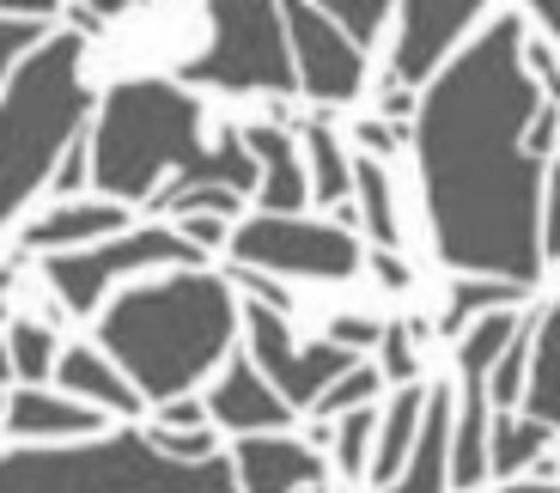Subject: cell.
Segmentation results:
<instances>
[{"instance_id": "34", "label": "cell", "mask_w": 560, "mask_h": 493, "mask_svg": "<svg viewBox=\"0 0 560 493\" xmlns=\"http://www.w3.org/2000/svg\"><path fill=\"white\" fill-rule=\"evenodd\" d=\"M542 256L560 262V146L548 159V184H542Z\"/></svg>"}, {"instance_id": "18", "label": "cell", "mask_w": 560, "mask_h": 493, "mask_svg": "<svg viewBox=\"0 0 560 493\" xmlns=\"http://www.w3.org/2000/svg\"><path fill=\"white\" fill-rule=\"evenodd\" d=\"M451 426H457V396L427 390V421H420V438L408 451V469L384 493H445L451 488Z\"/></svg>"}, {"instance_id": "6", "label": "cell", "mask_w": 560, "mask_h": 493, "mask_svg": "<svg viewBox=\"0 0 560 493\" xmlns=\"http://www.w3.org/2000/svg\"><path fill=\"white\" fill-rule=\"evenodd\" d=\"M177 85H189V92L196 85L201 92H268V98L299 92L287 13L268 0H213L208 43L183 61Z\"/></svg>"}, {"instance_id": "36", "label": "cell", "mask_w": 560, "mask_h": 493, "mask_svg": "<svg viewBox=\"0 0 560 493\" xmlns=\"http://www.w3.org/2000/svg\"><path fill=\"white\" fill-rule=\"evenodd\" d=\"M153 414H159L153 426H165V433H201V426H213L208 402H196V396H177V402H165V409H153Z\"/></svg>"}, {"instance_id": "23", "label": "cell", "mask_w": 560, "mask_h": 493, "mask_svg": "<svg viewBox=\"0 0 560 493\" xmlns=\"http://www.w3.org/2000/svg\"><path fill=\"white\" fill-rule=\"evenodd\" d=\"M0 353H7V366H13V378L25 384V390H43V384L56 378V366H61L56 329H49V324H31V317L7 324V341H0Z\"/></svg>"}, {"instance_id": "5", "label": "cell", "mask_w": 560, "mask_h": 493, "mask_svg": "<svg viewBox=\"0 0 560 493\" xmlns=\"http://www.w3.org/2000/svg\"><path fill=\"white\" fill-rule=\"evenodd\" d=\"M0 493H238L232 457L177 463L153 433H104L73 445H13L0 451Z\"/></svg>"}, {"instance_id": "37", "label": "cell", "mask_w": 560, "mask_h": 493, "mask_svg": "<svg viewBox=\"0 0 560 493\" xmlns=\"http://www.w3.org/2000/svg\"><path fill=\"white\" fill-rule=\"evenodd\" d=\"M329 341H336V348H348L353 360H360L372 341H384V329L372 324V317H336V324H329Z\"/></svg>"}, {"instance_id": "3", "label": "cell", "mask_w": 560, "mask_h": 493, "mask_svg": "<svg viewBox=\"0 0 560 493\" xmlns=\"http://www.w3.org/2000/svg\"><path fill=\"white\" fill-rule=\"evenodd\" d=\"M244 329L238 286L208 268H177L159 281L122 286L98 310V348L110 353L122 378L135 384L153 409L196 396L201 378L220 372Z\"/></svg>"}, {"instance_id": "17", "label": "cell", "mask_w": 560, "mask_h": 493, "mask_svg": "<svg viewBox=\"0 0 560 493\" xmlns=\"http://www.w3.org/2000/svg\"><path fill=\"white\" fill-rule=\"evenodd\" d=\"M56 384H61V396H73V402H85V409L122 414V421H135V414L147 409V396L122 378V366H116L98 341H73V348H61Z\"/></svg>"}, {"instance_id": "9", "label": "cell", "mask_w": 560, "mask_h": 493, "mask_svg": "<svg viewBox=\"0 0 560 493\" xmlns=\"http://www.w3.org/2000/svg\"><path fill=\"white\" fill-rule=\"evenodd\" d=\"M244 348H250L256 372L275 384V396L293 414L317 409V396L360 366V360H353L348 348H336V341H299L293 329H287V317L268 310V305H256V298L244 305Z\"/></svg>"}, {"instance_id": "39", "label": "cell", "mask_w": 560, "mask_h": 493, "mask_svg": "<svg viewBox=\"0 0 560 493\" xmlns=\"http://www.w3.org/2000/svg\"><path fill=\"white\" fill-rule=\"evenodd\" d=\"M365 262H372V274H378L384 286H396V293L408 286V268L396 262V250H378V256H365Z\"/></svg>"}, {"instance_id": "13", "label": "cell", "mask_w": 560, "mask_h": 493, "mask_svg": "<svg viewBox=\"0 0 560 493\" xmlns=\"http://www.w3.org/2000/svg\"><path fill=\"white\" fill-rule=\"evenodd\" d=\"M208 421L225 426V433H238V438H250V433H280V426L293 421V409H287L275 396V384L256 372L250 353H238V360L220 372V384L208 390Z\"/></svg>"}, {"instance_id": "41", "label": "cell", "mask_w": 560, "mask_h": 493, "mask_svg": "<svg viewBox=\"0 0 560 493\" xmlns=\"http://www.w3.org/2000/svg\"><path fill=\"white\" fill-rule=\"evenodd\" d=\"M530 19L542 25V37H548V43H560V0H536Z\"/></svg>"}, {"instance_id": "2", "label": "cell", "mask_w": 560, "mask_h": 493, "mask_svg": "<svg viewBox=\"0 0 560 493\" xmlns=\"http://www.w3.org/2000/svg\"><path fill=\"white\" fill-rule=\"evenodd\" d=\"M92 146V189L104 201H159L165 189L220 184L232 196H256L262 171L238 128L208 141V110L177 80H116L85 128Z\"/></svg>"}, {"instance_id": "7", "label": "cell", "mask_w": 560, "mask_h": 493, "mask_svg": "<svg viewBox=\"0 0 560 493\" xmlns=\"http://www.w3.org/2000/svg\"><path fill=\"white\" fill-rule=\"evenodd\" d=\"M153 268H171V274L177 268H201V250L177 226H128L122 238H104L92 250L43 256V281L61 298V310L92 317V310H104L116 281H135V274H153Z\"/></svg>"}, {"instance_id": "1", "label": "cell", "mask_w": 560, "mask_h": 493, "mask_svg": "<svg viewBox=\"0 0 560 493\" xmlns=\"http://www.w3.org/2000/svg\"><path fill=\"white\" fill-rule=\"evenodd\" d=\"M524 13H493L427 85L415 110V159L427 189L433 256L451 274L536 286L542 274V184L530 153L542 85L524 68Z\"/></svg>"}, {"instance_id": "19", "label": "cell", "mask_w": 560, "mask_h": 493, "mask_svg": "<svg viewBox=\"0 0 560 493\" xmlns=\"http://www.w3.org/2000/svg\"><path fill=\"white\" fill-rule=\"evenodd\" d=\"M420 421H427V390H420V384H402V390L390 396L384 421H378V438H372V481H378V493L402 481L408 451H415V438H420Z\"/></svg>"}, {"instance_id": "40", "label": "cell", "mask_w": 560, "mask_h": 493, "mask_svg": "<svg viewBox=\"0 0 560 493\" xmlns=\"http://www.w3.org/2000/svg\"><path fill=\"white\" fill-rule=\"evenodd\" d=\"M408 116H415V92H402V85H390V92H384V122H396V128H402Z\"/></svg>"}, {"instance_id": "30", "label": "cell", "mask_w": 560, "mask_h": 493, "mask_svg": "<svg viewBox=\"0 0 560 493\" xmlns=\"http://www.w3.org/2000/svg\"><path fill=\"white\" fill-rule=\"evenodd\" d=\"M384 384V372L378 366H353L348 378H336L329 384V390L317 396V421H341V414H353V409H365V402H372V390H378Z\"/></svg>"}, {"instance_id": "27", "label": "cell", "mask_w": 560, "mask_h": 493, "mask_svg": "<svg viewBox=\"0 0 560 493\" xmlns=\"http://www.w3.org/2000/svg\"><path fill=\"white\" fill-rule=\"evenodd\" d=\"M317 7H323L329 19H336V31L353 43V49H360V56H365V49H372V43L384 37V25L396 19V7H390V0H317Z\"/></svg>"}, {"instance_id": "22", "label": "cell", "mask_w": 560, "mask_h": 493, "mask_svg": "<svg viewBox=\"0 0 560 493\" xmlns=\"http://www.w3.org/2000/svg\"><path fill=\"white\" fill-rule=\"evenodd\" d=\"M353 196H360V226L372 232L378 250H396L402 244V220H396V189L384 159H353Z\"/></svg>"}, {"instance_id": "25", "label": "cell", "mask_w": 560, "mask_h": 493, "mask_svg": "<svg viewBox=\"0 0 560 493\" xmlns=\"http://www.w3.org/2000/svg\"><path fill=\"white\" fill-rule=\"evenodd\" d=\"M548 426L542 421H530V414H518V421H512V414H493V433H488V476H524V469L536 463V457L548 451Z\"/></svg>"}, {"instance_id": "43", "label": "cell", "mask_w": 560, "mask_h": 493, "mask_svg": "<svg viewBox=\"0 0 560 493\" xmlns=\"http://www.w3.org/2000/svg\"><path fill=\"white\" fill-rule=\"evenodd\" d=\"M7 293H13V268H0V329H7Z\"/></svg>"}, {"instance_id": "8", "label": "cell", "mask_w": 560, "mask_h": 493, "mask_svg": "<svg viewBox=\"0 0 560 493\" xmlns=\"http://www.w3.org/2000/svg\"><path fill=\"white\" fill-rule=\"evenodd\" d=\"M232 268H256L275 281H353L365 262L360 238L336 220H305V213H250L232 226Z\"/></svg>"}, {"instance_id": "15", "label": "cell", "mask_w": 560, "mask_h": 493, "mask_svg": "<svg viewBox=\"0 0 560 493\" xmlns=\"http://www.w3.org/2000/svg\"><path fill=\"white\" fill-rule=\"evenodd\" d=\"M122 232H128L122 201L92 196V201H56L49 213H37L19 244L37 250V256H68V250H92V244H104V238H122Z\"/></svg>"}, {"instance_id": "24", "label": "cell", "mask_w": 560, "mask_h": 493, "mask_svg": "<svg viewBox=\"0 0 560 493\" xmlns=\"http://www.w3.org/2000/svg\"><path fill=\"white\" fill-rule=\"evenodd\" d=\"M530 293V286H512V281H481V274H457V286L445 293V317H439V329L445 336H457L463 324L476 329L481 317H493V310H518V298Z\"/></svg>"}, {"instance_id": "21", "label": "cell", "mask_w": 560, "mask_h": 493, "mask_svg": "<svg viewBox=\"0 0 560 493\" xmlns=\"http://www.w3.org/2000/svg\"><path fill=\"white\" fill-rule=\"evenodd\" d=\"M299 153H305V171H311V196H317L323 208H341V201L353 196V159L341 153L336 128H329V122H305Z\"/></svg>"}, {"instance_id": "4", "label": "cell", "mask_w": 560, "mask_h": 493, "mask_svg": "<svg viewBox=\"0 0 560 493\" xmlns=\"http://www.w3.org/2000/svg\"><path fill=\"white\" fill-rule=\"evenodd\" d=\"M92 110L98 98L85 85V37L61 25L0 98V232L37 189H49L61 153L92 128Z\"/></svg>"}, {"instance_id": "35", "label": "cell", "mask_w": 560, "mask_h": 493, "mask_svg": "<svg viewBox=\"0 0 560 493\" xmlns=\"http://www.w3.org/2000/svg\"><path fill=\"white\" fill-rule=\"evenodd\" d=\"M232 286H244V293H250L256 305L280 310V317H287V310H293V293H287V286L275 281V274H256V268H232Z\"/></svg>"}, {"instance_id": "20", "label": "cell", "mask_w": 560, "mask_h": 493, "mask_svg": "<svg viewBox=\"0 0 560 493\" xmlns=\"http://www.w3.org/2000/svg\"><path fill=\"white\" fill-rule=\"evenodd\" d=\"M524 414L560 433V305H548L530 329V384H524Z\"/></svg>"}, {"instance_id": "28", "label": "cell", "mask_w": 560, "mask_h": 493, "mask_svg": "<svg viewBox=\"0 0 560 493\" xmlns=\"http://www.w3.org/2000/svg\"><path fill=\"white\" fill-rule=\"evenodd\" d=\"M530 329H518V341H512L488 372V402L505 409V414H512V402H524V384H530Z\"/></svg>"}, {"instance_id": "16", "label": "cell", "mask_w": 560, "mask_h": 493, "mask_svg": "<svg viewBox=\"0 0 560 493\" xmlns=\"http://www.w3.org/2000/svg\"><path fill=\"white\" fill-rule=\"evenodd\" d=\"M244 146H250L256 171H262V189H256V213H299L311 201V171H305V153L287 128L275 122H250L238 128Z\"/></svg>"}, {"instance_id": "26", "label": "cell", "mask_w": 560, "mask_h": 493, "mask_svg": "<svg viewBox=\"0 0 560 493\" xmlns=\"http://www.w3.org/2000/svg\"><path fill=\"white\" fill-rule=\"evenodd\" d=\"M56 31H61L56 19H13V13H0V98H7L13 73L25 68L43 43L56 37Z\"/></svg>"}, {"instance_id": "32", "label": "cell", "mask_w": 560, "mask_h": 493, "mask_svg": "<svg viewBox=\"0 0 560 493\" xmlns=\"http://www.w3.org/2000/svg\"><path fill=\"white\" fill-rule=\"evenodd\" d=\"M153 445L165 457H177V463H208V457H220L213 426H201V433H165V426H153Z\"/></svg>"}, {"instance_id": "11", "label": "cell", "mask_w": 560, "mask_h": 493, "mask_svg": "<svg viewBox=\"0 0 560 493\" xmlns=\"http://www.w3.org/2000/svg\"><path fill=\"white\" fill-rule=\"evenodd\" d=\"M287 13V43H293V73L299 92L317 104H353L365 85V56L336 31V19L299 0V7H280Z\"/></svg>"}, {"instance_id": "31", "label": "cell", "mask_w": 560, "mask_h": 493, "mask_svg": "<svg viewBox=\"0 0 560 493\" xmlns=\"http://www.w3.org/2000/svg\"><path fill=\"white\" fill-rule=\"evenodd\" d=\"M378 348H384V366H378L384 378H390V384H415V329H408V324H390Z\"/></svg>"}, {"instance_id": "12", "label": "cell", "mask_w": 560, "mask_h": 493, "mask_svg": "<svg viewBox=\"0 0 560 493\" xmlns=\"http://www.w3.org/2000/svg\"><path fill=\"white\" fill-rule=\"evenodd\" d=\"M238 493H323V457L287 433H250L232 451Z\"/></svg>"}, {"instance_id": "33", "label": "cell", "mask_w": 560, "mask_h": 493, "mask_svg": "<svg viewBox=\"0 0 560 493\" xmlns=\"http://www.w3.org/2000/svg\"><path fill=\"white\" fill-rule=\"evenodd\" d=\"M85 184H92V146L73 141L68 153H61V165H56V177H49V189H56L61 201H80Z\"/></svg>"}, {"instance_id": "42", "label": "cell", "mask_w": 560, "mask_h": 493, "mask_svg": "<svg viewBox=\"0 0 560 493\" xmlns=\"http://www.w3.org/2000/svg\"><path fill=\"white\" fill-rule=\"evenodd\" d=\"M500 493H560V488H555V481H505Z\"/></svg>"}, {"instance_id": "10", "label": "cell", "mask_w": 560, "mask_h": 493, "mask_svg": "<svg viewBox=\"0 0 560 493\" xmlns=\"http://www.w3.org/2000/svg\"><path fill=\"white\" fill-rule=\"evenodd\" d=\"M488 19L481 0H402L396 7V49H390V85L415 92L433 85L451 68V49L469 43V31Z\"/></svg>"}, {"instance_id": "44", "label": "cell", "mask_w": 560, "mask_h": 493, "mask_svg": "<svg viewBox=\"0 0 560 493\" xmlns=\"http://www.w3.org/2000/svg\"><path fill=\"white\" fill-rule=\"evenodd\" d=\"M542 98H548V104H560V80H555V85H548V92H542Z\"/></svg>"}, {"instance_id": "14", "label": "cell", "mask_w": 560, "mask_h": 493, "mask_svg": "<svg viewBox=\"0 0 560 493\" xmlns=\"http://www.w3.org/2000/svg\"><path fill=\"white\" fill-rule=\"evenodd\" d=\"M7 438L19 445H73V438H104V409H85L61 390H7Z\"/></svg>"}, {"instance_id": "38", "label": "cell", "mask_w": 560, "mask_h": 493, "mask_svg": "<svg viewBox=\"0 0 560 493\" xmlns=\"http://www.w3.org/2000/svg\"><path fill=\"white\" fill-rule=\"evenodd\" d=\"M396 141H402V128H396V122H378V116H365V122H360V146H365V159L396 153Z\"/></svg>"}, {"instance_id": "29", "label": "cell", "mask_w": 560, "mask_h": 493, "mask_svg": "<svg viewBox=\"0 0 560 493\" xmlns=\"http://www.w3.org/2000/svg\"><path fill=\"white\" fill-rule=\"evenodd\" d=\"M372 438H378V421H372V409H353L336 421V463L348 481H365V469H372Z\"/></svg>"}]
</instances>
